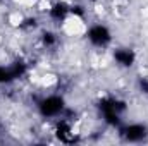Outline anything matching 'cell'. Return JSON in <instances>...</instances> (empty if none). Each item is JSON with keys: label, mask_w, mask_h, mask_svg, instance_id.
<instances>
[{"label": "cell", "mask_w": 148, "mask_h": 146, "mask_svg": "<svg viewBox=\"0 0 148 146\" xmlns=\"http://www.w3.org/2000/svg\"><path fill=\"white\" fill-rule=\"evenodd\" d=\"M36 24H38L36 19H35V17H33V19L29 17V19H26V21L21 24V28H24V29H26V28H36Z\"/></svg>", "instance_id": "8fae6325"}, {"label": "cell", "mask_w": 148, "mask_h": 146, "mask_svg": "<svg viewBox=\"0 0 148 146\" xmlns=\"http://www.w3.org/2000/svg\"><path fill=\"white\" fill-rule=\"evenodd\" d=\"M121 136H122L126 141L138 143V141L145 139L148 136V129L145 126H141V124H133V126L122 127V129H121Z\"/></svg>", "instance_id": "3957f363"}, {"label": "cell", "mask_w": 148, "mask_h": 146, "mask_svg": "<svg viewBox=\"0 0 148 146\" xmlns=\"http://www.w3.org/2000/svg\"><path fill=\"white\" fill-rule=\"evenodd\" d=\"M98 107L103 112L105 120L112 126H117L119 124V112H122L126 108V103L121 102V100H115V98H103Z\"/></svg>", "instance_id": "6da1fadb"}, {"label": "cell", "mask_w": 148, "mask_h": 146, "mask_svg": "<svg viewBox=\"0 0 148 146\" xmlns=\"http://www.w3.org/2000/svg\"><path fill=\"white\" fill-rule=\"evenodd\" d=\"M41 40H43V43H45L47 46H53V45H55V41H57V38H55V35H53V33H50V31L43 33V36H41Z\"/></svg>", "instance_id": "30bf717a"}, {"label": "cell", "mask_w": 148, "mask_h": 146, "mask_svg": "<svg viewBox=\"0 0 148 146\" xmlns=\"http://www.w3.org/2000/svg\"><path fill=\"white\" fill-rule=\"evenodd\" d=\"M64 110V100L60 96H48L40 102V112L43 117H53L59 115Z\"/></svg>", "instance_id": "7a4b0ae2"}, {"label": "cell", "mask_w": 148, "mask_h": 146, "mask_svg": "<svg viewBox=\"0 0 148 146\" xmlns=\"http://www.w3.org/2000/svg\"><path fill=\"white\" fill-rule=\"evenodd\" d=\"M10 72H12V76H14V79L21 77L23 74L26 72V65H24V62H21V60L14 62V64L10 65Z\"/></svg>", "instance_id": "ba28073f"}, {"label": "cell", "mask_w": 148, "mask_h": 146, "mask_svg": "<svg viewBox=\"0 0 148 146\" xmlns=\"http://www.w3.org/2000/svg\"><path fill=\"white\" fill-rule=\"evenodd\" d=\"M140 86H141V89H143L145 93H148V81H141Z\"/></svg>", "instance_id": "4fadbf2b"}, {"label": "cell", "mask_w": 148, "mask_h": 146, "mask_svg": "<svg viewBox=\"0 0 148 146\" xmlns=\"http://www.w3.org/2000/svg\"><path fill=\"white\" fill-rule=\"evenodd\" d=\"M14 79V76L10 72V67H0V84H5V83H10Z\"/></svg>", "instance_id": "9c48e42d"}, {"label": "cell", "mask_w": 148, "mask_h": 146, "mask_svg": "<svg viewBox=\"0 0 148 146\" xmlns=\"http://www.w3.org/2000/svg\"><path fill=\"white\" fill-rule=\"evenodd\" d=\"M71 9L66 5V3H62V2H59V3H55L52 9H50V17L52 19H55V21H62L66 16H67V12H69Z\"/></svg>", "instance_id": "52a82bcc"}, {"label": "cell", "mask_w": 148, "mask_h": 146, "mask_svg": "<svg viewBox=\"0 0 148 146\" xmlns=\"http://www.w3.org/2000/svg\"><path fill=\"white\" fill-rule=\"evenodd\" d=\"M88 38H90V41L93 43V45H97V46H105V45H109V41H110V31L105 28V26H93V28H90V31H88Z\"/></svg>", "instance_id": "277c9868"}, {"label": "cell", "mask_w": 148, "mask_h": 146, "mask_svg": "<svg viewBox=\"0 0 148 146\" xmlns=\"http://www.w3.org/2000/svg\"><path fill=\"white\" fill-rule=\"evenodd\" d=\"M71 12H73V14H77V16H83V14H84V10H83L81 5H74V7H71Z\"/></svg>", "instance_id": "7c38bea8"}, {"label": "cell", "mask_w": 148, "mask_h": 146, "mask_svg": "<svg viewBox=\"0 0 148 146\" xmlns=\"http://www.w3.org/2000/svg\"><path fill=\"white\" fill-rule=\"evenodd\" d=\"M57 138L60 141H64V143H73L74 139H76V138L71 136V126L66 120H60L57 124Z\"/></svg>", "instance_id": "8992f818"}, {"label": "cell", "mask_w": 148, "mask_h": 146, "mask_svg": "<svg viewBox=\"0 0 148 146\" xmlns=\"http://www.w3.org/2000/svg\"><path fill=\"white\" fill-rule=\"evenodd\" d=\"M114 59H115L121 65L129 67V65H133V62H134V53H133V50H129V48H121V50H115Z\"/></svg>", "instance_id": "5b68a950"}]
</instances>
